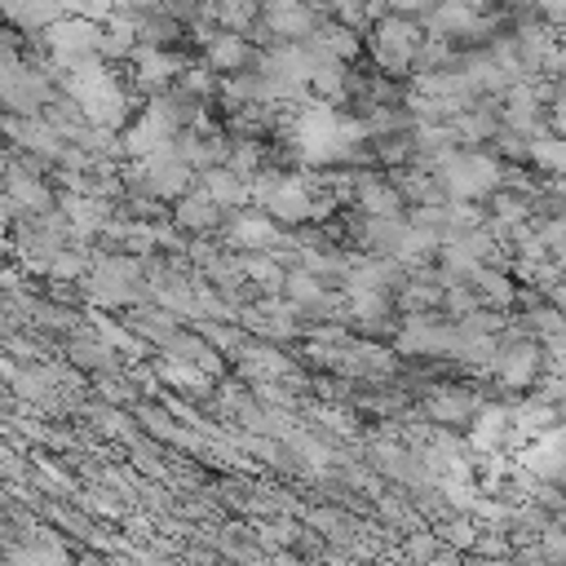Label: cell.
I'll list each match as a JSON object with an SVG mask.
<instances>
[{
	"label": "cell",
	"instance_id": "cell-19",
	"mask_svg": "<svg viewBox=\"0 0 566 566\" xmlns=\"http://www.w3.org/2000/svg\"><path fill=\"white\" fill-rule=\"evenodd\" d=\"M234 265H239L243 279L261 283L265 292H283V274H287V270L274 261V252H248V256H234Z\"/></svg>",
	"mask_w": 566,
	"mask_h": 566
},
{
	"label": "cell",
	"instance_id": "cell-21",
	"mask_svg": "<svg viewBox=\"0 0 566 566\" xmlns=\"http://www.w3.org/2000/svg\"><path fill=\"white\" fill-rule=\"evenodd\" d=\"M203 9H208L212 22L226 27V31H248V27L261 18V4H256V0H212V4H203Z\"/></svg>",
	"mask_w": 566,
	"mask_h": 566
},
{
	"label": "cell",
	"instance_id": "cell-6",
	"mask_svg": "<svg viewBox=\"0 0 566 566\" xmlns=\"http://www.w3.org/2000/svg\"><path fill=\"white\" fill-rule=\"evenodd\" d=\"M261 22H265L270 40H310L318 27V13L310 0H265Z\"/></svg>",
	"mask_w": 566,
	"mask_h": 566
},
{
	"label": "cell",
	"instance_id": "cell-15",
	"mask_svg": "<svg viewBox=\"0 0 566 566\" xmlns=\"http://www.w3.org/2000/svg\"><path fill=\"white\" fill-rule=\"evenodd\" d=\"M106 217H111V208H106L102 195L75 190V195L66 199V221H71L75 234H97V230H106Z\"/></svg>",
	"mask_w": 566,
	"mask_h": 566
},
{
	"label": "cell",
	"instance_id": "cell-13",
	"mask_svg": "<svg viewBox=\"0 0 566 566\" xmlns=\"http://www.w3.org/2000/svg\"><path fill=\"white\" fill-rule=\"evenodd\" d=\"M478 407H482V402H478V394H473V389H460V385L433 389V394H429V402H424V411H429L438 424H469Z\"/></svg>",
	"mask_w": 566,
	"mask_h": 566
},
{
	"label": "cell",
	"instance_id": "cell-27",
	"mask_svg": "<svg viewBox=\"0 0 566 566\" xmlns=\"http://www.w3.org/2000/svg\"><path fill=\"white\" fill-rule=\"evenodd\" d=\"M97 332H102V340H106V345H119V349H137V340H133L128 332H119L115 323H106V318L97 323Z\"/></svg>",
	"mask_w": 566,
	"mask_h": 566
},
{
	"label": "cell",
	"instance_id": "cell-9",
	"mask_svg": "<svg viewBox=\"0 0 566 566\" xmlns=\"http://www.w3.org/2000/svg\"><path fill=\"white\" fill-rule=\"evenodd\" d=\"M221 221V203H212V195L203 186H190L186 195L172 199V226L177 230H190V234H203Z\"/></svg>",
	"mask_w": 566,
	"mask_h": 566
},
{
	"label": "cell",
	"instance_id": "cell-33",
	"mask_svg": "<svg viewBox=\"0 0 566 566\" xmlns=\"http://www.w3.org/2000/svg\"><path fill=\"white\" fill-rule=\"evenodd\" d=\"M181 4H212V0H181Z\"/></svg>",
	"mask_w": 566,
	"mask_h": 566
},
{
	"label": "cell",
	"instance_id": "cell-26",
	"mask_svg": "<svg viewBox=\"0 0 566 566\" xmlns=\"http://www.w3.org/2000/svg\"><path fill=\"white\" fill-rule=\"evenodd\" d=\"M442 305H447L455 318H464L469 310H478V292H469V287H447V292H442Z\"/></svg>",
	"mask_w": 566,
	"mask_h": 566
},
{
	"label": "cell",
	"instance_id": "cell-22",
	"mask_svg": "<svg viewBox=\"0 0 566 566\" xmlns=\"http://www.w3.org/2000/svg\"><path fill=\"white\" fill-rule=\"evenodd\" d=\"M314 40H318L332 57H340V62H349V57L358 53V31L345 27L340 18H336V22H318V27H314Z\"/></svg>",
	"mask_w": 566,
	"mask_h": 566
},
{
	"label": "cell",
	"instance_id": "cell-25",
	"mask_svg": "<svg viewBox=\"0 0 566 566\" xmlns=\"http://www.w3.org/2000/svg\"><path fill=\"white\" fill-rule=\"evenodd\" d=\"M221 164H230L239 177H256V172H261V146H256V142H239V146L226 150Z\"/></svg>",
	"mask_w": 566,
	"mask_h": 566
},
{
	"label": "cell",
	"instance_id": "cell-23",
	"mask_svg": "<svg viewBox=\"0 0 566 566\" xmlns=\"http://www.w3.org/2000/svg\"><path fill=\"white\" fill-rule=\"evenodd\" d=\"M4 190H9V203H13V208H31V212H49V208H53V199H49V190H44L40 181H31V177H22V172H9V181H4Z\"/></svg>",
	"mask_w": 566,
	"mask_h": 566
},
{
	"label": "cell",
	"instance_id": "cell-7",
	"mask_svg": "<svg viewBox=\"0 0 566 566\" xmlns=\"http://www.w3.org/2000/svg\"><path fill=\"white\" fill-rule=\"evenodd\" d=\"M203 57H208V66H212L217 75H234V71H248V66L256 62V53H252V44L243 40V31H226V27L203 40Z\"/></svg>",
	"mask_w": 566,
	"mask_h": 566
},
{
	"label": "cell",
	"instance_id": "cell-1",
	"mask_svg": "<svg viewBox=\"0 0 566 566\" xmlns=\"http://www.w3.org/2000/svg\"><path fill=\"white\" fill-rule=\"evenodd\" d=\"M66 93L71 102L80 106V115L93 124V128H119L128 119V93L119 88V80L106 71L102 57H88V62H75L66 66Z\"/></svg>",
	"mask_w": 566,
	"mask_h": 566
},
{
	"label": "cell",
	"instance_id": "cell-30",
	"mask_svg": "<svg viewBox=\"0 0 566 566\" xmlns=\"http://www.w3.org/2000/svg\"><path fill=\"white\" fill-rule=\"evenodd\" d=\"M544 296H548V301H553V305H557V310H566V279H553V283H548V292H544Z\"/></svg>",
	"mask_w": 566,
	"mask_h": 566
},
{
	"label": "cell",
	"instance_id": "cell-24",
	"mask_svg": "<svg viewBox=\"0 0 566 566\" xmlns=\"http://www.w3.org/2000/svg\"><path fill=\"white\" fill-rule=\"evenodd\" d=\"M310 88L318 93V102H340L349 93V75H345V62H323L314 66L310 75Z\"/></svg>",
	"mask_w": 566,
	"mask_h": 566
},
{
	"label": "cell",
	"instance_id": "cell-11",
	"mask_svg": "<svg viewBox=\"0 0 566 566\" xmlns=\"http://www.w3.org/2000/svg\"><path fill=\"white\" fill-rule=\"evenodd\" d=\"M199 186L212 195V203H221V208H243V203H252V186H248V177H239L230 164H208V168H199Z\"/></svg>",
	"mask_w": 566,
	"mask_h": 566
},
{
	"label": "cell",
	"instance_id": "cell-29",
	"mask_svg": "<svg viewBox=\"0 0 566 566\" xmlns=\"http://www.w3.org/2000/svg\"><path fill=\"white\" fill-rule=\"evenodd\" d=\"M407 553H411V557H433V553H438V544H433V535H411Z\"/></svg>",
	"mask_w": 566,
	"mask_h": 566
},
{
	"label": "cell",
	"instance_id": "cell-4",
	"mask_svg": "<svg viewBox=\"0 0 566 566\" xmlns=\"http://www.w3.org/2000/svg\"><path fill=\"white\" fill-rule=\"evenodd\" d=\"M491 371L509 389H531L544 376V345L535 336H504L491 358Z\"/></svg>",
	"mask_w": 566,
	"mask_h": 566
},
{
	"label": "cell",
	"instance_id": "cell-5",
	"mask_svg": "<svg viewBox=\"0 0 566 566\" xmlns=\"http://www.w3.org/2000/svg\"><path fill=\"white\" fill-rule=\"evenodd\" d=\"M44 44L53 49V57H57L62 66L88 62V57H97L102 22H88V18H75V13H57V18L44 27Z\"/></svg>",
	"mask_w": 566,
	"mask_h": 566
},
{
	"label": "cell",
	"instance_id": "cell-28",
	"mask_svg": "<svg viewBox=\"0 0 566 566\" xmlns=\"http://www.w3.org/2000/svg\"><path fill=\"white\" fill-rule=\"evenodd\" d=\"M389 4V13H402V18H420L433 0H385Z\"/></svg>",
	"mask_w": 566,
	"mask_h": 566
},
{
	"label": "cell",
	"instance_id": "cell-3",
	"mask_svg": "<svg viewBox=\"0 0 566 566\" xmlns=\"http://www.w3.org/2000/svg\"><path fill=\"white\" fill-rule=\"evenodd\" d=\"M424 44V31L416 18H402V13H380L371 22V35H367V49L376 57L380 71L389 75H407L416 66V53Z\"/></svg>",
	"mask_w": 566,
	"mask_h": 566
},
{
	"label": "cell",
	"instance_id": "cell-20",
	"mask_svg": "<svg viewBox=\"0 0 566 566\" xmlns=\"http://www.w3.org/2000/svg\"><path fill=\"white\" fill-rule=\"evenodd\" d=\"M0 13H4L9 22H18V27H27V31H31V27L44 31L62 9H57V0H0Z\"/></svg>",
	"mask_w": 566,
	"mask_h": 566
},
{
	"label": "cell",
	"instance_id": "cell-14",
	"mask_svg": "<svg viewBox=\"0 0 566 566\" xmlns=\"http://www.w3.org/2000/svg\"><path fill=\"white\" fill-rule=\"evenodd\" d=\"M239 367H243V376L248 380H283V376H292V363L274 349V345H243L239 349Z\"/></svg>",
	"mask_w": 566,
	"mask_h": 566
},
{
	"label": "cell",
	"instance_id": "cell-32",
	"mask_svg": "<svg viewBox=\"0 0 566 566\" xmlns=\"http://www.w3.org/2000/svg\"><path fill=\"white\" fill-rule=\"evenodd\" d=\"M553 195H562V199H566V172H557V177H553Z\"/></svg>",
	"mask_w": 566,
	"mask_h": 566
},
{
	"label": "cell",
	"instance_id": "cell-18",
	"mask_svg": "<svg viewBox=\"0 0 566 566\" xmlns=\"http://www.w3.org/2000/svg\"><path fill=\"white\" fill-rule=\"evenodd\" d=\"M345 305H349V318L354 323H363V327H371V323H380L385 314H389V292L385 287H349L345 292Z\"/></svg>",
	"mask_w": 566,
	"mask_h": 566
},
{
	"label": "cell",
	"instance_id": "cell-8",
	"mask_svg": "<svg viewBox=\"0 0 566 566\" xmlns=\"http://www.w3.org/2000/svg\"><path fill=\"white\" fill-rule=\"evenodd\" d=\"M128 57L137 62V84L142 88H164L186 71V62L177 53H168L164 44H137Z\"/></svg>",
	"mask_w": 566,
	"mask_h": 566
},
{
	"label": "cell",
	"instance_id": "cell-16",
	"mask_svg": "<svg viewBox=\"0 0 566 566\" xmlns=\"http://www.w3.org/2000/svg\"><path fill=\"white\" fill-rule=\"evenodd\" d=\"M473 279V292H478V301H486V305H495V310H509L513 301H517V283L504 274V270H491L486 261L469 274Z\"/></svg>",
	"mask_w": 566,
	"mask_h": 566
},
{
	"label": "cell",
	"instance_id": "cell-2",
	"mask_svg": "<svg viewBox=\"0 0 566 566\" xmlns=\"http://www.w3.org/2000/svg\"><path fill=\"white\" fill-rule=\"evenodd\" d=\"M429 168H433L442 195H451V199H486L495 186H504V164L478 146H455V150L438 155Z\"/></svg>",
	"mask_w": 566,
	"mask_h": 566
},
{
	"label": "cell",
	"instance_id": "cell-31",
	"mask_svg": "<svg viewBox=\"0 0 566 566\" xmlns=\"http://www.w3.org/2000/svg\"><path fill=\"white\" fill-rule=\"evenodd\" d=\"M9 212H13V203H9V195H4V199H0V230L9 226Z\"/></svg>",
	"mask_w": 566,
	"mask_h": 566
},
{
	"label": "cell",
	"instance_id": "cell-10",
	"mask_svg": "<svg viewBox=\"0 0 566 566\" xmlns=\"http://www.w3.org/2000/svg\"><path fill=\"white\" fill-rule=\"evenodd\" d=\"M354 203H358V212L363 217H402V195H398V186L389 181V177H358L354 181Z\"/></svg>",
	"mask_w": 566,
	"mask_h": 566
},
{
	"label": "cell",
	"instance_id": "cell-12",
	"mask_svg": "<svg viewBox=\"0 0 566 566\" xmlns=\"http://www.w3.org/2000/svg\"><path fill=\"white\" fill-rule=\"evenodd\" d=\"M230 239L239 248H252V252H274L283 243V230H279V221L270 212H239L230 221Z\"/></svg>",
	"mask_w": 566,
	"mask_h": 566
},
{
	"label": "cell",
	"instance_id": "cell-17",
	"mask_svg": "<svg viewBox=\"0 0 566 566\" xmlns=\"http://www.w3.org/2000/svg\"><path fill=\"white\" fill-rule=\"evenodd\" d=\"M526 164L539 168V172H553V177L566 172V137L553 133V128L535 133V137L526 142Z\"/></svg>",
	"mask_w": 566,
	"mask_h": 566
}]
</instances>
